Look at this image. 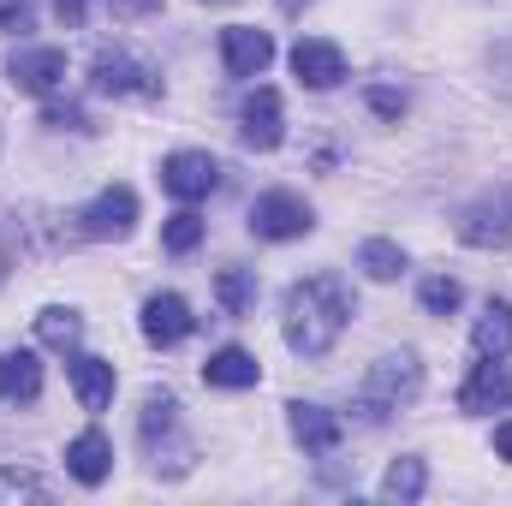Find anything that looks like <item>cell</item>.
I'll use <instances>...</instances> for the list:
<instances>
[{
    "mask_svg": "<svg viewBox=\"0 0 512 506\" xmlns=\"http://www.w3.org/2000/svg\"><path fill=\"white\" fill-rule=\"evenodd\" d=\"M30 0H0V30H30Z\"/></svg>",
    "mask_w": 512,
    "mask_h": 506,
    "instance_id": "30",
    "label": "cell"
},
{
    "mask_svg": "<svg viewBox=\"0 0 512 506\" xmlns=\"http://www.w3.org/2000/svg\"><path fill=\"white\" fill-rule=\"evenodd\" d=\"M161 185L179 197V203H203L209 191H221V161L203 155V149H179L161 161Z\"/></svg>",
    "mask_w": 512,
    "mask_h": 506,
    "instance_id": "5",
    "label": "cell"
},
{
    "mask_svg": "<svg viewBox=\"0 0 512 506\" xmlns=\"http://www.w3.org/2000/svg\"><path fill=\"white\" fill-rule=\"evenodd\" d=\"M215 298H221L227 316H245L256 304V274L251 268H221V274H215Z\"/></svg>",
    "mask_w": 512,
    "mask_h": 506,
    "instance_id": "23",
    "label": "cell"
},
{
    "mask_svg": "<svg viewBox=\"0 0 512 506\" xmlns=\"http://www.w3.org/2000/svg\"><path fill=\"white\" fill-rule=\"evenodd\" d=\"M66 471H72L84 489L108 483V471H114V447H108V435H102V429H84L78 441H66Z\"/></svg>",
    "mask_w": 512,
    "mask_h": 506,
    "instance_id": "14",
    "label": "cell"
},
{
    "mask_svg": "<svg viewBox=\"0 0 512 506\" xmlns=\"http://www.w3.org/2000/svg\"><path fill=\"white\" fill-rule=\"evenodd\" d=\"M12 245H18V221L0 215V280H6V268H12Z\"/></svg>",
    "mask_w": 512,
    "mask_h": 506,
    "instance_id": "31",
    "label": "cell"
},
{
    "mask_svg": "<svg viewBox=\"0 0 512 506\" xmlns=\"http://www.w3.org/2000/svg\"><path fill=\"white\" fill-rule=\"evenodd\" d=\"M310 227H316V215H310V203H304L298 191H262L251 203V233L256 239L286 245V239H304Z\"/></svg>",
    "mask_w": 512,
    "mask_h": 506,
    "instance_id": "3",
    "label": "cell"
},
{
    "mask_svg": "<svg viewBox=\"0 0 512 506\" xmlns=\"http://www.w3.org/2000/svg\"><path fill=\"white\" fill-rule=\"evenodd\" d=\"M36 334H42V346H54V352H78V340H84V316L66 310V304H54V310L36 316Z\"/></svg>",
    "mask_w": 512,
    "mask_h": 506,
    "instance_id": "21",
    "label": "cell"
},
{
    "mask_svg": "<svg viewBox=\"0 0 512 506\" xmlns=\"http://www.w3.org/2000/svg\"><path fill=\"white\" fill-rule=\"evenodd\" d=\"M66 376H72V393H78V405H84V411H108V399H114V364H108V358L72 352Z\"/></svg>",
    "mask_w": 512,
    "mask_h": 506,
    "instance_id": "15",
    "label": "cell"
},
{
    "mask_svg": "<svg viewBox=\"0 0 512 506\" xmlns=\"http://www.w3.org/2000/svg\"><path fill=\"white\" fill-rule=\"evenodd\" d=\"M292 72H298V84H310V90H334L340 78H346V54L334 48V42H298L292 48Z\"/></svg>",
    "mask_w": 512,
    "mask_h": 506,
    "instance_id": "12",
    "label": "cell"
},
{
    "mask_svg": "<svg viewBox=\"0 0 512 506\" xmlns=\"http://www.w3.org/2000/svg\"><path fill=\"white\" fill-rule=\"evenodd\" d=\"M90 90L96 96H161V78L120 48H102L96 66H90Z\"/></svg>",
    "mask_w": 512,
    "mask_h": 506,
    "instance_id": "4",
    "label": "cell"
},
{
    "mask_svg": "<svg viewBox=\"0 0 512 506\" xmlns=\"http://www.w3.org/2000/svg\"><path fill=\"white\" fill-rule=\"evenodd\" d=\"M42 393V364L36 352H0V399L6 405H30Z\"/></svg>",
    "mask_w": 512,
    "mask_h": 506,
    "instance_id": "17",
    "label": "cell"
},
{
    "mask_svg": "<svg viewBox=\"0 0 512 506\" xmlns=\"http://www.w3.org/2000/svg\"><path fill=\"white\" fill-rule=\"evenodd\" d=\"M423 489H429V471H423V459H393L382 477V495L387 501H423Z\"/></svg>",
    "mask_w": 512,
    "mask_h": 506,
    "instance_id": "22",
    "label": "cell"
},
{
    "mask_svg": "<svg viewBox=\"0 0 512 506\" xmlns=\"http://www.w3.org/2000/svg\"><path fill=\"white\" fill-rule=\"evenodd\" d=\"M507 405H512V376L501 370V358H483L459 387V411L483 417V411H507Z\"/></svg>",
    "mask_w": 512,
    "mask_h": 506,
    "instance_id": "10",
    "label": "cell"
},
{
    "mask_svg": "<svg viewBox=\"0 0 512 506\" xmlns=\"http://www.w3.org/2000/svg\"><path fill=\"white\" fill-rule=\"evenodd\" d=\"M203 381H209V387H227V393H239V387H256V381H262V364H256L245 346H221V352L203 364Z\"/></svg>",
    "mask_w": 512,
    "mask_h": 506,
    "instance_id": "18",
    "label": "cell"
},
{
    "mask_svg": "<svg viewBox=\"0 0 512 506\" xmlns=\"http://www.w3.org/2000/svg\"><path fill=\"white\" fill-rule=\"evenodd\" d=\"M191 328H197V316H191V304H185L179 292H155V298L143 304V340H149V346H179Z\"/></svg>",
    "mask_w": 512,
    "mask_h": 506,
    "instance_id": "9",
    "label": "cell"
},
{
    "mask_svg": "<svg viewBox=\"0 0 512 506\" xmlns=\"http://www.w3.org/2000/svg\"><path fill=\"white\" fill-rule=\"evenodd\" d=\"M364 102H370V114H382V120H399V114H405V90H387V84H370Z\"/></svg>",
    "mask_w": 512,
    "mask_h": 506,
    "instance_id": "28",
    "label": "cell"
},
{
    "mask_svg": "<svg viewBox=\"0 0 512 506\" xmlns=\"http://www.w3.org/2000/svg\"><path fill=\"white\" fill-rule=\"evenodd\" d=\"M417 387H423V364H417L411 352L382 358V364L370 370V381H364V393H358V417H364V423H382L387 411H399V405L417 399Z\"/></svg>",
    "mask_w": 512,
    "mask_h": 506,
    "instance_id": "2",
    "label": "cell"
},
{
    "mask_svg": "<svg viewBox=\"0 0 512 506\" xmlns=\"http://www.w3.org/2000/svg\"><path fill=\"white\" fill-rule=\"evenodd\" d=\"M161 245L173 256H191L203 245V215L197 209H179V215H167V227H161Z\"/></svg>",
    "mask_w": 512,
    "mask_h": 506,
    "instance_id": "26",
    "label": "cell"
},
{
    "mask_svg": "<svg viewBox=\"0 0 512 506\" xmlns=\"http://www.w3.org/2000/svg\"><path fill=\"white\" fill-rule=\"evenodd\" d=\"M54 12H60V24H72V30L84 24V0H54Z\"/></svg>",
    "mask_w": 512,
    "mask_h": 506,
    "instance_id": "33",
    "label": "cell"
},
{
    "mask_svg": "<svg viewBox=\"0 0 512 506\" xmlns=\"http://www.w3.org/2000/svg\"><path fill=\"white\" fill-rule=\"evenodd\" d=\"M48 489L30 477V471H18V465H0V501H42Z\"/></svg>",
    "mask_w": 512,
    "mask_h": 506,
    "instance_id": "27",
    "label": "cell"
},
{
    "mask_svg": "<svg viewBox=\"0 0 512 506\" xmlns=\"http://www.w3.org/2000/svg\"><path fill=\"white\" fill-rule=\"evenodd\" d=\"M292 435H298V447H310V453H334L340 435H346V423H340V411L298 399V405H292Z\"/></svg>",
    "mask_w": 512,
    "mask_h": 506,
    "instance_id": "16",
    "label": "cell"
},
{
    "mask_svg": "<svg viewBox=\"0 0 512 506\" xmlns=\"http://www.w3.org/2000/svg\"><path fill=\"white\" fill-rule=\"evenodd\" d=\"M221 60H227L233 78H262L268 60H274V36L256 30V24H227L221 30Z\"/></svg>",
    "mask_w": 512,
    "mask_h": 506,
    "instance_id": "7",
    "label": "cell"
},
{
    "mask_svg": "<svg viewBox=\"0 0 512 506\" xmlns=\"http://www.w3.org/2000/svg\"><path fill=\"white\" fill-rule=\"evenodd\" d=\"M245 143L251 149H280V137H286V114H280V96L262 84V90H251L245 96Z\"/></svg>",
    "mask_w": 512,
    "mask_h": 506,
    "instance_id": "13",
    "label": "cell"
},
{
    "mask_svg": "<svg viewBox=\"0 0 512 506\" xmlns=\"http://www.w3.org/2000/svg\"><path fill=\"white\" fill-rule=\"evenodd\" d=\"M352 322V292L340 274H310L286 286V346L298 358H328Z\"/></svg>",
    "mask_w": 512,
    "mask_h": 506,
    "instance_id": "1",
    "label": "cell"
},
{
    "mask_svg": "<svg viewBox=\"0 0 512 506\" xmlns=\"http://www.w3.org/2000/svg\"><path fill=\"white\" fill-rule=\"evenodd\" d=\"M42 120H48L54 131H90V120H84V108H78V102H66V108L54 102V108H48Z\"/></svg>",
    "mask_w": 512,
    "mask_h": 506,
    "instance_id": "29",
    "label": "cell"
},
{
    "mask_svg": "<svg viewBox=\"0 0 512 506\" xmlns=\"http://www.w3.org/2000/svg\"><path fill=\"white\" fill-rule=\"evenodd\" d=\"M477 352L483 358H512V304H489L483 316H477Z\"/></svg>",
    "mask_w": 512,
    "mask_h": 506,
    "instance_id": "20",
    "label": "cell"
},
{
    "mask_svg": "<svg viewBox=\"0 0 512 506\" xmlns=\"http://www.w3.org/2000/svg\"><path fill=\"white\" fill-rule=\"evenodd\" d=\"M495 453H501V459L512 465V417L501 423V429H495Z\"/></svg>",
    "mask_w": 512,
    "mask_h": 506,
    "instance_id": "34",
    "label": "cell"
},
{
    "mask_svg": "<svg viewBox=\"0 0 512 506\" xmlns=\"http://www.w3.org/2000/svg\"><path fill=\"white\" fill-rule=\"evenodd\" d=\"M459 239L465 245H507L512 239V197H483L459 215Z\"/></svg>",
    "mask_w": 512,
    "mask_h": 506,
    "instance_id": "11",
    "label": "cell"
},
{
    "mask_svg": "<svg viewBox=\"0 0 512 506\" xmlns=\"http://www.w3.org/2000/svg\"><path fill=\"white\" fill-rule=\"evenodd\" d=\"M358 262H364L370 280H399V274H405V251H399L393 239H364Z\"/></svg>",
    "mask_w": 512,
    "mask_h": 506,
    "instance_id": "25",
    "label": "cell"
},
{
    "mask_svg": "<svg viewBox=\"0 0 512 506\" xmlns=\"http://www.w3.org/2000/svg\"><path fill=\"white\" fill-rule=\"evenodd\" d=\"M417 304H423L429 316H453V310L465 304V286H459L453 274H429V280L417 286Z\"/></svg>",
    "mask_w": 512,
    "mask_h": 506,
    "instance_id": "24",
    "label": "cell"
},
{
    "mask_svg": "<svg viewBox=\"0 0 512 506\" xmlns=\"http://www.w3.org/2000/svg\"><path fill=\"white\" fill-rule=\"evenodd\" d=\"M179 429V399L173 393H149L143 399V417H137V435H143V453L155 459L161 453V441Z\"/></svg>",
    "mask_w": 512,
    "mask_h": 506,
    "instance_id": "19",
    "label": "cell"
},
{
    "mask_svg": "<svg viewBox=\"0 0 512 506\" xmlns=\"http://www.w3.org/2000/svg\"><path fill=\"white\" fill-rule=\"evenodd\" d=\"M280 6H286V12H298V6H310V0H280Z\"/></svg>",
    "mask_w": 512,
    "mask_h": 506,
    "instance_id": "35",
    "label": "cell"
},
{
    "mask_svg": "<svg viewBox=\"0 0 512 506\" xmlns=\"http://www.w3.org/2000/svg\"><path fill=\"white\" fill-rule=\"evenodd\" d=\"M6 72H12V84H18V90L48 96V90H60V84H66V48H18V54L6 60Z\"/></svg>",
    "mask_w": 512,
    "mask_h": 506,
    "instance_id": "8",
    "label": "cell"
},
{
    "mask_svg": "<svg viewBox=\"0 0 512 506\" xmlns=\"http://www.w3.org/2000/svg\"><path fill=\"white\" fill-rule=\"evenodd\" d=\"M120 18H149V12H161V0H108Z\"/></svg>",
    "mask_w": 512,
    "mask_h": 506,
    "instance_id": "32",
    "label": "cell"
},
{
    "mask_svg": "<svg viewBox=\"0 0 512 506\" xmlns=\"http://www.w3.org/2000/svg\"><path fill=\"white\" fill-rule=\"evenodd\" d=\"M78 227H84V239H126L131 227H137V191H131V185H108V191L78 215Z\"/></svg>",
    "mask_w": 512,
    "mask_h": 506,
    "instance_id": "6",
    "label": "cell"
}]
</instances>
